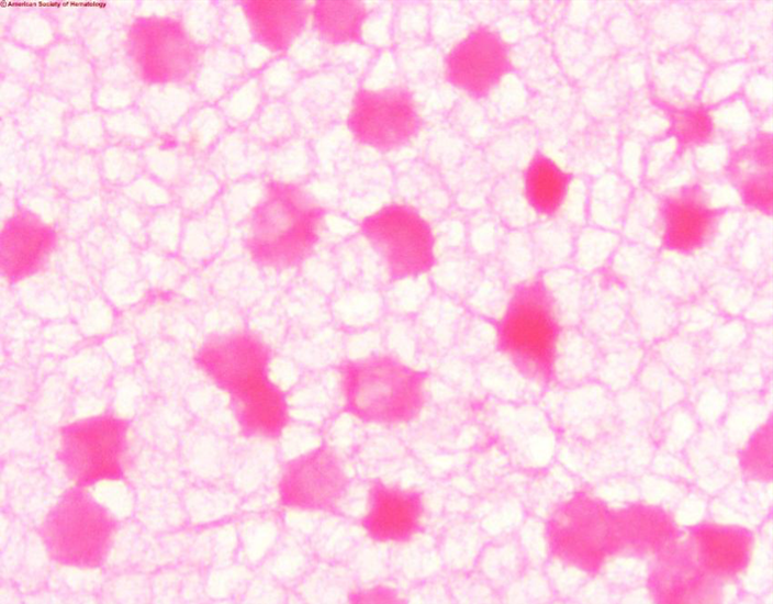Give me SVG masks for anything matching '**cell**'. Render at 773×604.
I'll use <instances>...</instances> for the list:
<instances>
[{
	"instance_id": "cell-1",
	"label": "cell",
	"mask_w": 773,
	"mask_h": 604,
	"mask_svg": "<svg viewBox=\"0 0 773 604\" xmlns=\"http://www.w3.org/2000/svg\"><path fill=\"white\" fill-rule=\"evenodd\" d=\"M326 216L327 209L301 184L270 179L247 215L243 247L260 268L299 267L315 251Z\"/></svg>"
},
{
	"instance_id": "cell-2",
	"label": "cell",
	"mask_w": 773,
	"mask_h": 604,
	"mask_svg": "<svg viewBox=\"0 0 773 604\" xmlns=\"http://www.w3.org/2000/svg\"><path fill=\"white\" fill-rule=\"evenodd\" d=\"M562 326L542 272L515 284L495 323V346L514 369L541 388L557 381Z\"/></svg>"
},
{
	"instance_id": "cell-3",
	"label": "cell",
	"mask_w": 773,
	"mask_h": 604,
	"mask_svg": "<svg viewBox=\"0 0 773 604\" xmlns=\"http://www.w3.org/2000/svg\"><path fill=\"white\" fill-rule=\"evenodd\" d=\"M336 369L343 411L363 423L407 424L425 407L427 371L411 367L395 355L344 359Z\"/></svg>"
},
{
	"instance_id": "cell-4",
	"label": "cell",
	"mask_w": 773,
	"mask_h": 604,
	"mask_svg": "<svg viewBox=\"0 0 773 604\" xmlns=\"http://www.w3.org/2000/svg\"><path fill=\"white\" fill-rule=\"evenodd\" d=\"M544 539L551 559L589 575L620 556L615 510L589 490H578L551 506Z\"/></svg>"
},
{
	"instance_id": "cell-5",
	"label": "cell",
	"mask_w": 773,
	"mask_h": 604,
	"mask_svg": "<svg viewBox=\"0 0 773 604\" xmlns=\"http://www.w3.org/2000/svg\"><path fill=\"white\" fill-rule=\"evenodd\" d=\"M119 529L114 515L86 488L67 489L47 512L37 534L58 566L96 569L108 558Z\"/></svg>"
},
{
	"instance_id": "cell-6",
	"label": "cell",
	"mask_w": 773,
	"mask_h": 604,
	"mask_svg": "<svg viewBox=\"0 0 773 604\" xmlns=\"http://www.w3.org/2000/svg\"><path fill=\"white\" fill-rule=\"evenodd\" d=\"M124 49L136 78L147 86L179 85L197 74L202 46L186 23L171 15H139L126 27Z\"/></svg>"
},
{
	"instance_id": "cell-7",
	"label": "cell",
	"mask_w": 773,
	"mask_h": 604,
	"mask_svg": "<svg viewBox=\"0 0 773 604\" xmlns=\"http://www.w3.org/2000/svg\"><path fill=\"white\" fill-rule=\"evenodd\" d=\"M130 426L123 416L104 412L60 427L57 459L74 485L87 489L125 478Z\"/></svg>"
},
{
	"instance_id": "cell-8",
	"label": "cell",
	"mask_w": 773,
	"mask_h": 604,
	"mask_svg": "<svg viewBox=\"0 0 773 604\" xmlns=\"http://www.w3.org/2000/svg\"><path fill=\"white\" fill-rule=\"evenodd\" d=\"M359 230L391 281L418 277L436 264L433 228L413 205L396 202L383 205L365 216Z\"/></svg>"
},
{
	"instance_id": "cell-9",
	"label": "cell",
	"mask_w": 773,
	"mask_h": 604,
	"mask_svg": "<svg viewBox=\"0 0 773 604\" xmlns=\"http://www.w3.org/2000/svg\"><path fill=\"white\" fill-rule=\"evenodd\" d=\"M347 125L358 144L390 152L417 136L422 118L412 91L405 86L360 88L352 97Z\"/></svg>"
},
{
	"instance_id": "cell-10",
	"label": "cell",
	"mask_w": 773,
	"mask_h": 604,
	"mask_svg": "<svg viewBox=\"0 0 773 604\" xmlns=\"http://www.w3.org/2000/svg\"><path fill=\"white\" fill-rule=\"evenodd\" d=\"M272 357V349L262 337L243 328L205 337L193 362L231 399L268 380Z\"/></svg>"
},
{
	"instance_id": "cell-11",
	"label": "cell",
	"mask_w": 773,
	"mask_h": 604,
	"mask_svg": "<svg viewBox=\"0 0 773 604\" xmlns=\"http://www.w3.org/2000/svg\"><path fill=\"white\" fill-rule=\"evenodd\" d=\"M349 485L341 458L323 443L282 463L278 500L291 510L338 515Z\"/></svg>"
},
{
	"instance_id": "cell-12",
	"label": "cell",
	"mask_w": 773,
	"mask_h": 604,
	"mask_svg": "<svg viewBox=\"0 0 773 604\" xmlns=\"http://www.w3.org/2000/svg\"><path fill=\"white\" fill-rule=\"evenodd\" d=\"M727 211L712 202L698 181L661 194L656 221L661 248L682 256L702 251L715 239Z\"/></svg>"
},
{
	"instance_id": "cell-13",
	"label": "cell",
	"mask_w": 773,
	"mask_h": 604,
	"mask_svg": "<svg viewBox=\"0 0 773 604\" xmlns=\"http://www.w3.org/2000/svg\"><path fill=\"white\" fill-rule=\"evenodd\" d=\"M513 70L508 44L485 24L453 44L444 59L445 79L477 100L486 98Z\"/></svg>"
},
{
	"instance_id": "cell-14",
	"label": "cell",
	"mask_w": 773,
	"mask_h": 604,
	"mask_svg": "<svg viewBox=\"0 0 773 604\" xmlns=\"http://www.w3.org/2000/svg\"><path fill=\"white\" fill-rule=\"evenodd\" d=\"M56 227L36 212L18 205L2 223L0 270L9 283L41 273L58 247Z\"/></svg>"
},
{
	"instance_id": "cell-15",
	"label": "cell",
	"mask_w": 773,
	"mask_h": 604,
	"mask_svg": "<svg viewBox=\"0 0 773 604\" xmlns=\"http://www.w3.org/2000/svg\"><path fill=\"white\" fill-rule=\"evenodd\" d=\"M424 514V495L417 489L372 480L360 526L376 543L404 545L422 532Z\"/></svg>"
},
{
	"instance_id": "cell-16",
	"label": "cell",
	"mask_w": 773,
	"mask_h": 604,
	"mask_svg": "<svg viewBox=\"0 0 773 604\" xmlns=\"http://www.w3.org/2000/svg\"><path fill=\"white\" fill-rule=\"evenodd\" d=\"M754 543L753 532L744 526L707 521L690 526L684 540L701 569L721 584L747 571Z\"/></svg>"
},
{
	"instance_id": "cell-17",
	"label": "cell",
	"mask_w": 773,
	"mask_h": 604,
	"mask_svg": "<svg viewBox=\"0 0 773 604\" xmlns=\"http://www.w3.org/2000/svg\"><path fill=\"white\" fill-rule=\"evenodd\" d=\"M647 589L651 599L662 604L717 603L722 599L721 583L701 569L682 540L651 560Z\"/></svg>"
},
{
	"instance_id": "cell-18",
	"label": "cell",
	"mask_w": 773,
	"mask_h": 604,
	"mask_svg": "<svg viewBox=\"0 0 773 604\" xmlns=\"http://www.w3.org/2000/svg\"><path fill=\"white\" fill-rule=\"evenodd\" d=\"M615 516L620 556L651 561L682 539L674 516L659 505L634 502L615 510Z\"/></svg>"
},
{
	"instance_id": "cell-19",
	"label": "cell",
	"mask_w": 773,
	"mask_h": 604,
	"mask_svg": "<svg viewBox=\"0 0 773 604\" xmlns=\"http://www.w3.org/2000/svg\"><path fill=\"white\" fill-rule=\"evenodd\" d=\"M728 182L749 210L772 213V136L758 132L730 152L725 167Z\"/></svg>"
},
{
	"instance_id": "cell-20",
	"label": "cell",
	"mask_w": 773,
	"mask_h": 604,
	"mask_svg": "<svg viewBox=\"0 0 773 604\" xmlns=\"http://www.w3.org/2000/svg\"><path fill=\"white\" fill-rule=\"evenodd\" d=\"M253 38L271 53H285L306 29L311 5L292 0H246L240 3Z\"/></svg>"
},
{
	"instance_id": "cell-21",
	"label": "cell",
	"mask_w": 773,
	"mask_h": 604,
	"mask_svg": "<svg viewBox=\"0 0 773 604\" xmlns=\"http://www.w3.org/2000/svg\"><path fill=\"white\" fill-rule=\"evenodd\" d=\"M233 416L243 436L277 439L291 422L285 392L273 381L229 399Z\"/></svg>"
},
{
	"instance_id": "cell-22",
	"label": "cell",
	"mask_w": 773,
	"mask_h": 604,
	"mask_svg": "<svg viewBox=\"0 0 773 604\" xmlns=\"http://www.w3.org/2000/svg\"><path fill=\"white\" fill-rule=\"evenodd\" d=\"M572 180L571 172L544 153L536 152L524 170V197L538 215L554 217L568 198Z\"/></svg>"
},
{
	"instance_id": "cell-23",
	"label": "cell",
	"mask_w": 773,
	"mask_h": 604,
	"mask_svg": "<svg viewBox=\"0 0 773 604\" xmlns=\"http://www.w3.org/2000/svg\"><path fill=\"white\" fill-rule=\"evenodd\" d=\"M370 11L363 2L318 1L311 7L312 30L328 45L362 41L363 24Z\"/></svg>"
},
{
	"instance_id": "cell-24",
	"label": "cell",
	"mask_w": 773,
	"mask_h": 604,
	"mask_svg": "<svg viewBox=\"0 0 773 604\" xmlns=\"http://www.w3.org/2000/svg\"><path fill=\"white\" fill-rule=\"evenodd\" d=\"M669 121L668 134L677 144V152L695 149L715 138V123L709 107L703 103L672 105L659 101Z\"/></svg>"
},
{
	"instance_id": "cell-25",
	"label": "cell",
	"mask_w": 773,
	"mask_h": 604,
	"mask_svg": "<svg viewBox=\"0 0 773 604\" xmlns=\"http://www.w3.org/2000/svg\"><path fill=\"white\" fill-rule=\"evenodd\" d=\"M741 474L758 483H768L772 479V421L763 422L749 437L738 452Z\"/></svg>"
},
{
	"instance_id": "cell-26",
	"label": "cell",
	"mask_w": 773,
	"mask_h": 604,
	"mask_svg": "<svg viewBox=\"0 0 773 604\" xmlns=\"http://www.w3.org/2000/svg\"><path fill=\"white\" fill-rule=\"evenodd\" d=\"M349 602L352 603H399L400 596L395 591L385 585H377L366 590L350 593Z\"/></svg>"
}]
</instances>
